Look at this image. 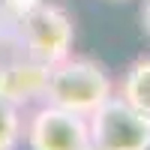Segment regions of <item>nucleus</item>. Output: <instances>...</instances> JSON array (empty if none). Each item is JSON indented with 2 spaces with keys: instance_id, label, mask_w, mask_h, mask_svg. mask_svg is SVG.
Instances as JSON below:
<instances>
[{
  "instance_id": "3",
  "label": "nucleus",
  "mask_w": 150,
  "mask_h": 150,
  "mask_svg": "<svg viewBox=\"0 0 150 150\" xmlns=\"http://www.w3.org/2000/svg\"><path fill=\"white\" fill-rule=\"evenodd\" d=\"M90 141L102 150H150V117L111 96L90 117Z\"/></svg>"
},
{
  "instance_id": "5",
  "label": "nucleus",
  "mask_w": 150,
  "mask_h": 150,
  "mask_svg": "<svg viewBox=\"0 0 150 150\" xmlns=\"http://www.w3.org/2000/svg\"><path fill=\"white\" fill-rule=\"evenodd\" d=\"M48 84V66L39 60H9L0 66V99L12 105H27L33 99L45 96Z\"/></svg>"
},
{
  "instance_id": "8",
  "label": "nucleus",
  "mask_w": 150,
  "mask_h": 150,
  "mask_svg": "<svg viewBox=\"0 0 150 150\" xmlns=\"http://www.w3.org/2000/svg\"><path fill=\"white\" fill-rule=\"evenodd\" d=\"M42 0H6V6L15 12V18H21V15H27V12L33 9V6H39Z\"/></svg>"
},
{
  "instance_id": "6",
  "label": "nucleus",
  "mask_w": 150,
  "mask_h": 150,
  "mask_svg": "<svg viewBox=\"0 0 150 150\" xmlns=\"http://www.w3.org/2000/svg\"><path fill=\"white\" fill-rule=\"evenodd\" d=\"M117 96L123 102H129L132 108H138L141 114L150 117V57H138L126 72H123Z\"/></svg>"
},
{
  "instance_id": "7",
  "label": "nucleus",
  "mask_w": 150,
  "mask_h": 150,
  "mask_svg": "<svg viewBox=\"0 0 150 150\" xmlns=\"http://www.w3.org/2000/svg\"><path fill=\"white\" fill-rule=\"evenodd\" d=\"M21 132H24V123L18 114V105L0 99V150H15L21 141Z\"/></svg>"
},
{
  "instance_id": "9",
  "label": "nucleus",
  "mask_w": 150,
  "mask_h": 150,
  "mask_svg": "<svg viewBox=\"0 0 150 150\" xmlns=\"http://www.w3.org/2000/svg\"><path fill=\"white\" fill-rule=\"evenodd\" d=\"M141 30L150 39V0H144V6H141Z\"/></svg>"
},
{
  "instance_id": "4",
  "label": "nucleus",
  "mask_w": 150,
  "mask_h": 150,
  "mask_svg": "<svg viewBox=\"0 0 150 150\" xmlns=\"http://www.w3.org/2000/svg\"><path fill=\"white\" fill-rule=\"evenodd\" d=\"M30 150H84L90 144V120L84 114L45 105L27 123Z\"/></svg>"
},
{
  "instance_id": "1",
  "label": "nucleus",
  "mask_w": 150,
  "mask_h": 150,
  "mask_svg": "<svg viewBox=\"0 0 150 150\" xmlns=\"http://www.w3.org/2000/svg\"><path fill=\"white\" fill-rule=\"evenodd\" d=\"M114 96L111 75L87 57H66L60 63L48 66V84H45V102L90 117L99 105H105Z\"/></svg>"
},
{
  "instance_id": "2",
  "label": "nucleus",
  "mask_w": 150,
  "mask_h": 150,
  "mask_svg": "<svg viewBox=\"0 0 150 150\" xmlns=\"http://www.w3.org/2000/svg\"><path fill=\"white\" fill-rule=\"evenodd\" d=\"M15 21H18V36L27 48V57L45 66H54L72 54L75 27L66 9H60L57 3H39Z\"/></svg>"
},
{
  "instance_id": "11",
  "label": "nucleus",
  "mask_w": 150,
  "mask_h": 150,
  "mask_svg": "<svg viewBox=\"0 0 150 150\" xmlns=\"http://www.w3.org/2000/svg\"><path fill=\"white\" fill-rule=\"evenodd\" d=\"M108 3H126V0H108Z\"/></svg>"
},
{
  "instance_id": "10",
  "label": "nucleus",
  "mask_w": 150,
  "mask_h": 150,
  "mask_svg": "<svg viewBox=\"0 0 150 150\" xmlns=\"http://www.w3.org/2000/svg\"><path fill=\"white\" fill-rule=\"evenodd\" d=\"M84 150H102V147H99V144H93V141H90V144H87Z\"/></svg>"
}]
</instances>
